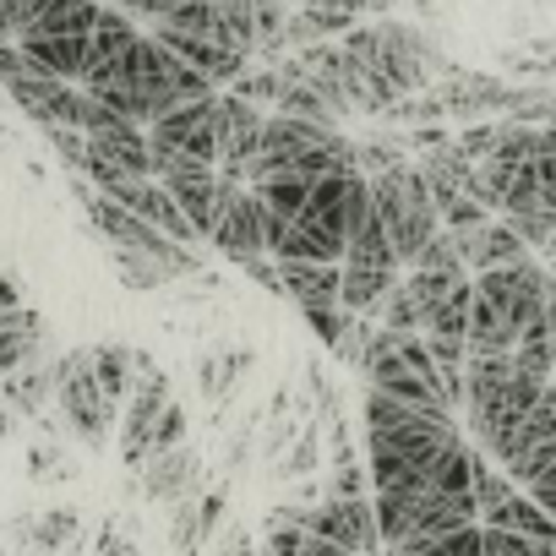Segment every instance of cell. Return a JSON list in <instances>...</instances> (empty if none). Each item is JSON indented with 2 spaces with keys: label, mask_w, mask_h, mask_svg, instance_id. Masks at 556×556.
<instances>
[{
  "label": "cell",
  "mask_w": 556,
  "mask_h": 556,
  "mask_svg": "<svg viewBox=\"0 0 556 556\" xmlns=\"http://www.w3.org/2000/svg\"><path fill=\"white\" fill-rule=\"evenodd\" d=\"M366 180H371V213L382 218L399 267H409V256L442 229L437 224V202H431V191H426L415 164H393V169H377Z\"/></svg>",
  "instance_id": "cell-1"
},
{
  "label": "cell",
  "mask_w": 556,
  "mask_h": 556,
  "mask_svg": "<svg viewBox=\"0 0 556 556\" xmlns=\"http://www.w3.org/2000/svg\"><path fill=\"white\" fill-rule=\"evenodd\" d=\"M55 404H61V415H66L72 437H83V447H104V442H110L121 404H110V399H104V388L93 382V371H88V355H83V350H77V355H66V361H55Z\"/></svg>",
  "instance_id": "cell-2"
},
{
  "label": "cell",
  "mask_w": 556,
  "mask_h": 556,
  "mask_svg": "<svg viewBox=\"0 0 556 556\" xmlns=\"http://www.w3.org/2000/svg\"><path fill=\"white\" fill-rule=\"evenodd\" d=\"M545 267L540 262H513V267H491V273H475V301H485L496 317L513 323V333H523L529 323H540V295H545Z\"/></svg>",
  "instance_id": "cell-3"
},
{
  "label": "cell",
  "mask_w": 556,
  "mask_h": 556,
  "mask_svg": "<svg viewBox=\"0 0 556 556\" xmlns=\"http://www.w3.org/2000/svg\"><path fill=\"white\" fill-rule=\"evenodd\" d=\"M131 366H137V382H131L126 415H121V464H126V469H142V464H148L153 420H159V409L169 404V377H164L142 350H131Z\"/></svg>",
  "instance_id": "cell-4"
},
{
  "label": "cell",
  "mask_w": 556,
  "mask_h": 556,
  "mask_svg": "<svg viewBox=\"0 0 556 556\" xmlns=\"http://www.w3.org/2000/svg\"><path fill=\"white\" fill-rule=\"evenodd\" d=\"M148 142L169 148V153H186V159H202V164H218V93L175 104L169 115H159L148 126Z\"/></svg>",
  "instance_id": "cell-5"
},
{
  "label": "cell",
  "mask_w": 556,
  "mask_h": 556,
  "mask_svg": "<svg viewBox=\"0 0 556 556\" xmlns=\"http://www.w3.org/2000/svg\"><path fill=\"white\" fill-rule=\"evenodd\" d=\"M306 529L355 551V556H377L382 540H377V513H371V496H323L306 507Z\"/></svg>",
  "instance_id": "cell-6"
},
{
  "label": "cell",
  "mask_w": 556,
  "mask_h": 556,
  "mask_svg": "<svg viewBox=\"0 0 556 556\" xmlns=\"http://www.w3.org/2000/svg\"><path fill=\"white\" fill-rule=\"evenodd\" d=\"M262 104L240 99V93H218V169L245 180V164L262 142Z\"/></svg>",
  "instance_id": "cell-7"
},
{
  "label": "cell",
  "mask_w": 556,
  "mask_h": 556,
  "mask_svg": "<svg viewBox=\"0 0 556 556\" xmlns=\"http://www.w3.org/2000/svg\"><path fill=\"white\" fill-rule=\"evenodd\" d=\"M7 93H12L45 131H50V126H77V88L61 83V77H50V72H39V66H28L23 77H12Z\"/></svg>",
  "instance_id": "cell-8"
},
{
  "label": "cell",
  "mask_w": 556,
  "mask_h": 556,
  "mask_svg": "<svg viewBox=\"0 0 556 556\" xmlns=\"http://www.w3.org/2000/svg\"><path fill=\"white\" fill-rule=\"evenodd\" d=\"M453 245H458L464 273H491V267H513V262H523V256H529V245L513 235V224H507V218H485L480 229L453 235Z\"/></svg>",
  "instance_id": "cell-9"
},
{
  "label": "cell",
  "mask_w": 556,
  "mask_h": 556,
  "mask_svg": "<svg viewBox=\"0 0 556 556\" xmlns=\"http://www.w3.org/2000/svg\"><path fill=\"white\" fill-rule=\"evenodd\" d=\"M197 480H202V464H197V453L180 442V447H169V453H153L148 464H142V496L148 502H159V507H169V502H180V496H191L197 491Z\"/></svg>",
  "instance_id": "cell-10"
},
{
  "label": "cell",
  "mask_w": 556,
  "mask_h": 556,
  "mask_svg": "<svg viewBox=\"0 0 556 556\" xmlns=\"http://www.w3.org/2000/svg\"><path fill=\"white\" fill-rule=\"evenodd\" d=\"M28 361H50V328L34 306H17L12 317H0V377H12Z\"/></svg>",
  "instance_id": "cell-11"
},
{
  "label": "cell",
  "mask_w": 556,
  "mask_h": 556,
  "mask_svg": "<svg viewBox=\"0 0 556 556\" xmlns=\"http://www.w3.org/2000/svg\"><path fill=\"white\" fill-rule=\"evenodd\" d=\"M137 34H142V28H137L126 12L99 7V17H93V28H88V61H83V77H77V83H93L99 72H110V66L126 55V45H131Z\"/></svg>",
  "instance_id": "cell-12"
},
{
  "label": "cell",
  "mask_w": 556,
  "mask_h": 556,
  "mask_svg": "<svg viewBox=\"0 0 556 556\" xmlns=\"http://www.w3.org/2000/svg\"><path fill=\"white\" fill-rule=\"evenodd\" d=\"M278 285L295 306H339V262H278Z\"/></svg>",
  "instance_id": "cell-13"
},
{
  "label": "cell",
  "mask_w": 556,
  "mask_h": 556,
  "mask_svg": "<svg viewBox=\"0 0 556 556\" xmlns=\"http://www.w3.org/2000/svg\"><path fill=\"white\" fill-rule=\"evenodd\" d=\"M480 523H491V529H513V534H523V540H540V545H556V518L540 507V502H529L523 491H513V496H502Z\"/></svg>",
  "instance_id": "cell-14"
},
{
  "label": "cell",
  "mask_w": 556,
  "mask_h": 556,
  "mask_svg": "<svg viewBox=\"0 0 556 556\" xmlns=\"http://www.w3.org/2000/svg\"><path fill=\"white\" fill-rule=\"evenodd\" d=\"M93 17H99V0H50L17 39H88Z\"/></svg>",
  "instance_id": "cell-15"
},
{
  "label": "cell",
  "mask_w": 556,
  "mask_h": 556,
  "mask_svg": "<svg viewBox=\"0 0 556 556\" xmlns=\"http://www.w3.org/2000/svg\"><path fill=\"white\" fill-rule=\"evenodd\" d=\"M507 355H513V371L529 377V382H551L556 377V339L545 333V323H529Z\"/></svg>",
  "instance_id": "cell-16"
},
{
  "label": "cell",
  "mask_w": 556,
  "mask_h": 556,
  "mask_svg": "<svg viewBox=\"0 0 556 556\" xmlns=\"http://www.w3.org/2000/svg\"><path fill=\"white\" fill-rule=\"evenodd\" d=\"M88 371H93V382L104 388L110 404H126V393H131V382H137V366H131V350H126V344H99V350H88Z\"/></svg>",
  "instance_id": "cell-17"
},
{
  "label": "cell",
  "mask_w": 556,
  "mask_h": 556,
  "mask_svg": "<svg viewBox=\"0 0 556 556\" xmlns=\"http://www.w3.org/2000/svg\"><path fill=\"white\" fill-rule=\"evenodd\" d=\"M469 301H475V285H469V278H458V285L426 312L420 333H431V339H464L469 333Z\"/></svg>",
  "instance_id": "cell-18"
},
{
  "label": "cell",
  "mask_w": 556,
  "mask_h": 556,
  "mask_svg": "<svg viewBox=\"0 0 556 556\" xmlns=\"http://www.w3.org/2000/svg\"><path fill=\"white\" fill-rule=\"evenodd\" d=\"M77 529H83V518L72 513V507H50V513H39L34 518V551L39 556H55V551H66L72 540H77Z\"/></svg>",
  "instance_id": "cell-19"
},
{
  "label": "cell",
  "mask_w": 556,
  "mask_h": 556,
  "mask_svg": "<svg viewBox=\"0 0 556 556\" xmlns=\"http://www.w3.org/2000/svg\"><path fill=\"white\" fill-rule=\"evenodd\" d=\"M388 556H480V523H464V529H447L437 540H415V545H399Z\"/></svg>",
  "instance_id": "cell-20"
},
{
  "label": "cell",
  "mask_w": 556,
  "mask_h": 556,
  "mask_svg": "<svg viewBox=\"0 0 556 556\" xmlns=\"http://www.w3.org/2000/svg\"><path fill=\"white\" fill-rule=\"evenodd\" d=\"M529 169H534L540 202L556 213V126H540V131H534V159H529Z\"/></svg>",
  "instance_id": "cell-21"
},
{
  "label": "cell",
  "mask_w": 556,
  "mask_h": 556,
  "mask_svg": "<svg viewBox=\"0 0 556 556\" xmlns=\"http://www.w3.org/2000/svg\"><path fill=\"white\" fill-rule=\"evenodd\" d=\"M409 267H420V273H453V278L464 273L458 245H453V235H447V229H437V235H431V240H426V245L409 256Z\"/></svg>",
  "instance_id": "cell-22"
},
{
  "label": "cell",
  "mask_w": 556,
  "mask_h": 556,
  "mask_svg": "<svg viewBox=\"0 0 556 556\" xmlns=\"http://www.w3.org/2000/svg\"><path fill=\"white\" fill-rule=\"evenodd\" d=\"M115 273H121V285H131V290H159L169 278L148 251H115Z\"/></svg>",
  "instance_id": "cell-23"
},
{
  "label": "cell",
  "mask_w": 556,
  "mask_h": 556,
  "mask_svg": "<svg viewBox=\"0 0 556 556\" xmlns=\"http://www.w3.org/2000/svg\"><path fill=\"white\" fill-rule=\"evenodd\" d=\"M480 556H551V545L523 540V534H513V529H491V523H480Z\"/></svg>",
  "instance_id": "cell-24"
},
{
  "label": "cell",
  "mask_w": 556,
  "mask_h": 556,
  "mask_svg": "<svg viewBox=\"0 0 556 556\" xmlns=\"http://www.w3.org/2000/svg\"><path fill=\"white\" fill-rule=\"evenodd\" d=\"M186 431H191V420H186V409L169 399L164 409H159V420H153V437H148V458L153 453H169V447H180L186 442Z\"/></svg>",
  "instance_id": "cell-25"
},
{
  "label": "cell",
  "mask_w": 556,
  "mask_h": 556,
  "mask_svg": "<svg viewBox=\"0 0 556 556\" xmlns=\"http://www.w3.org/2000/svg\"><path fill=\"white\" fill-rule=\"evenodd\" d=\"M245 366H251L245 355H224V361H202V393H207V399H224V393H229V388H235V382L245 377Z\"/></svg>",
  "instance_id": "cell-26"
},
{
  "label": "cell",
  "mask_w": 556,
  "mask_h": 556,
  "mask_svg": "<svg viewBox=\"0 0 556 556\" xmlns=\"http://www.w3.org/2000/svg\"><path fill=\"white\" fill-rule=\"evenodd\" d=\"M240 273L251 278V285H262L267 295H285V285H278V256H273V262H267V251H262V256H245Z\"/></svg>",
  "instance_id": "cell-27"
},
{
  "label": "cell",
  "mask_w": 556,
  "mask_h": 556,
  "mask_svg": "<svg viewBox=\"0 0 556 556\" xmlns=\"http://www.w3.org/2000/svg\"><path fill=\"white\" fill-rule=\"evenodd\" d=\"M93 556H142V551H137V540L121 523H104L99 540H93Z\"/></svg>",
  "instance_id": "cell-28"
},
{
  "label": "cell",
  "mask_w": 556,
  "mask_h": 556,
  "mask_svg": "<svg viewBox=\"0 0 556 556\" xmlns=\"http://www.w3.org/2000/svg\"><path fill=\"white\" fill-rule=\"evenodd\" d=\"M317 431H301V442L290 447V458H285V475H312L317 469Z\"/></svg>",
  "instance_id": "cell-29"
},
{
  "label": "cell",
  "mask_w": 556,
  "mask_h": 556,
  "mask_svg": "<svg viewBox=\"0 0 556 556\" xmlns=\"http://www.w3.org/2000/svg\"><path fill=\"white\" fill-rule=\"evenodd\" d=\"M45 7H50V0H0V17H7V28H12V34H23Z\"/></svg>",
  "instance_id": "cell-30"
},
{
  "label": "cell",
  "mask_w": 556,
  "mask_h": 556,
  "mask_svg": "<svg viewBox=\"0 0 556 556\" xmlns=\"http://www.w3.org/2000/svg\"><path fill=\"white\" fill-rule=\"evenodd\" d=\"M523 496H529V502H540V507L556 518V464H551V469H540V475L523 485Z\"/></svg>",
  "instance_id": "cell-31"
},
{
  "label": "cell",
  "mask_w": 556,
  "mask_h": 556,
  "mask_svg": "<svg viewBox=\"0 0 556 556\" xmlns=\"http://www.w3.org/2000/svg\"><path fill=\"white\" fill-rule=\"evenodd\" d=\"M28 66H34V61H28V55L17 50V39H7V45H0V88H7L12 77H23Z\"/></svg>",
  "instance_id": "cell-32"
},
{
  "label": "cell",
  "mask_w": 556,
  "mask_h": 556,
  "mask_svg": "<svg viewBox=\"0 0 556 556\" xmlns=\"http://www.w3.org/2000/svg\"><path fill=\"white\" fill-rule=\"evenodd\" d=\"M23 306V290H17V278H7V273H0V317H12Z\"/></svg>",
  "instance_id": "cell-33"
},
{
  "label": "cell",
  "mask_w": 556,
  "mask_h": 556,
  "mask_svg": "<svg viewBox=\"0 0 556 556\" xmlns=\"http://www.w3.org/2000/svg\"><path fill=\"white\" fill-rule=\"evenodd\" d=\"M115 12H126V17H131V12H137V0H115ZM131 23H137V17H131Z\"/></svg>",
  "instance_id": "cell-34"
},
{
  "label": "cell",
  "mask_w": 556,
  "mask_h": 556,
  "mask_svg": "<svg viewBox=\"0 0 556 556\" xmlns=\"http://www.w3.org/2000/svg\"><path fill=\"white\" fill-rule=\"evenodd\" d=\"M393 7V0H366V12H388Z\"/></svg>",
  "instance_id": "cell-35"
},
{
  "label": "cell",
  "mask_w": 556,
  "mask_h": 556,
  "mask_svg": "<svg viewBox=\"0 0 556 556\" xmlns=\"http://www.w3.org/2000/svg\"><path fill=\"white\" fill-rule=\"evenodd\" d=\"M545 126H556V99H551V110H545Z\"/></svg>",
  "instance_id": "cell-36"
},
{
  "label": "cell",
  "mask_w": 556,
  "mask_h": 556,
  "mask_svg": "<svg viewBox=\"0 0 556 556\" xmlns=\"http://www.w3.org/2000/svg\"><path fill=\"white\" fill-rule=\"evenodd\" d=\"M551 278H556V262H551Z\"/></svg>",
  "instance_id": "cell-37"
}]
</instances>
